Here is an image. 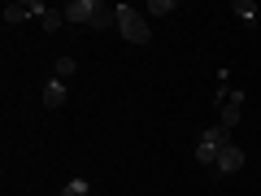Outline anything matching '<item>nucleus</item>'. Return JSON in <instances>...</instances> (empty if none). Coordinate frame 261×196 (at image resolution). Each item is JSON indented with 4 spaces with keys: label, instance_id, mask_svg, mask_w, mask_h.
<instances>
[{
    "label": "nucleus",
    "instance_id": "nucleus-1",
    "mask_svg": "<svg viewBox=\"0 0 261 196\" xmlns=\"http://www.w3.org/2000/svg\"><path fill=\"white\" fill-rule=\"evenodd\" d=\"M118 31L126 44H148L152 31H148V18L140 9H130V5H118Z\"/></svg>",
    "mask_w": 261,
    "mask_h": 196
},
{
    "label": "nucleus",
    "instance_id": "nucleus-2",
    "mask_svg": "<svg viewBox=\"0 0 261 196\" xmlns=\"http://www.w3.org/2000/svg\"><path fill=\"white\" fill-rule=\"evenodd\" d=\"M240 166H244V149H240V144H226V149L218 153V161H214L209 175H214V179H226V175H235Z\"/></svg>",
    "mask_w": 261,
    "mask_h": 196
},
{
    "label": "nucleus",
    "instance_id": "nucleus-3",
    "mask_svg": "<svg viewBox=\"0 0 261 196\" xmlns=\"http://www.w3.org/2000/svg\"><path fill=\"white\" fill-rule=\"evenodd\" d=\"M96 9H100V0H70V5H65V22H87V27H92V18H96Z\"/></svg>",
    "mask_w": 261,
    "mask_h": 196
},
{
    "label": "nucleus",
    "instance_id": "nucleus-4",
    "mask_svg": "<svg viewBox=\"0 0 261 196\" xmlns=\"http://www.w3.org/2000/svg\"><path fill=\"white\" fill-rule=\"evenodd\" d=\"M240 118H244V96H240V92H231V96L222 101V113H218V122H222V127H235Z\"/></svg>",
    "mask_w": 261,
    "mask_h": 196
},
{
    "label": "nucleus",
    "instance_id": "nucleus-5",
    "mask_svg": "<svg viewBox=\"0 0 261 196\" xmlns=\"http://www.w3.org/2000/svg\"><path fill=\"white\" fill-rule=\"evenodd\" d=\"M31 9H35V18H39V22H44V31H57V27L65 22V13H61V9H48L44 0H31Z\"/></svg>",
    "mask_w": 261,
    "mask_h": 196
},
{
    "label": "nucleus",
    "instance_id": "nucleus-6",
    "mask_svg": "<svg viewBox=\"0 0 261 196\" xmlns=\"http://www.w3.org/2000/svg\"><path fill=\"white\" fill-rule=\"evenodd\" d=\"M200 144H209V149H226V144H235L231 140V127H209V131H200Z\"/></svg>",
    "mask_w": 261,
    "mask_h": 196
},
{
    "label": "nucleus",
    "instance_id": "nucleus-7",
    "mask_svg": "<svg viewBox=\"0 0 261 196\" xmlns=\"http://www.w3.org/2000/svg\"><path fill=\"white\" fill-rule=\"evenodd\" d=\"M44 105H48V109H61V105H65V83H61V79H48V83H44Z\"/></svg>",
    "mask_w": 261,
    "mask_h": 196
},
{
    "label": "nucleus",
    "instance_id": "nucleus-8",
    "mask_svg": "<svg viewBox=\"0 0 261 196\" xmlns=\"http://www.w3.org/2000/svg\"><path fill=\"white\" fill-rule=\"evenodd\" d=\"M27 18H35L31 0H13V5H5V22H27Z\"/></svg>",
    "mask_w": 261,
    "mask_h": 196
},
{
    "label": "nucleus",
    "instance_id": "nucleus-9",
    "mask_svg": "<svg viewBox=\"0 0 261 196\" xmlns=\"http://www.w3.org/2000/svg\"><path fill=\"white\" fill-rule=\"evenodd\" d=\"M113 22H118V5H100L96 18H92V27H96V31H109Z\"/></svg>",
    "mask_w": 261,
    "mask_h": 196
},
{
    "label": "nucleus",
    "instance_id": "nucleus-10",
    "mask_svg": "<svg viewBox=\"0 0 261 196\" xmlns=\"http://www.w3.org/2000/svg\"><path fill=\"white\" fill-rule=\"evenodd\" d=\"M74 70H79V61H74V57H57V65H53V79H61V83H65V79L74 75Z\"/></svg>",
    "mask_w": 261,
    "mask_h": 196
},
{
    "label": "nucleus",
    "instance_id": "nucleus-11",
    "mask_svg": "<svg viewBox=\"0 0 261 196\" xmlns=\"http://www.w3.org/2000/svg\"><path fill=\"white\" fill-rule=\"evenodd\" d=\"M231 13H235V18H244V22H257V5H252V0H235Z\"/></svg>",
    "mask_w": 261,
    "mask_h": 196
},
{
    "label": "nucleus",
    "instance_id": "nucleus-12",
    "mask_svg": "<svg viewBox=\"0 0 261 196\" xmlns=\"http://www.w3.org/2000/svg\"><path fill=\"white\" fill-rule=\"evenodd\" d=\"M174 9H178L174 0H152V5H148V13H152V18H170Z\"/></svg>",
    "mask_w": 261,
    "mask_h": 196
},
{
    "label": "nucleus",
    "instance_id": "nucleus-13",
    "mask_svg": "<svg viewBox=\"0 0 261 196\" xmlns=\"http://www.w3.org/2000/svg\"><path fill=\"white\" fill-rule=\"evenodd\" d=\"M87 192H92V187H87L83 179H70V183L61 187V196H87Z\"/></svg>",
    "mask_w": 261,
    "mask_h": 196
}]
</instances>
